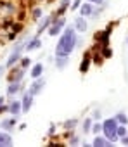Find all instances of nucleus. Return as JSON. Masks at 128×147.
Returning <instances> with one entry per match:
<instances>
[{
  "mask_svg": "<svg viewBox=\"0 0 128 147\" xmlns=\"http://www.w3.org/2000/svg\"><path fill=\"white\" fill-rule=\"evenodd\" d=\"M21 76H24V69H23V67L16 69L11 76H7V80H9V83H11V82H19V80H21Z\"/></svg>",
  "mask_w": 128,
  "mask_h": 147,
  "instance_id": "obj_11",
  "label": "nucleus"
},
{
  "mask_svg": "<svg viewBox=\"0 0 128 147\" xmlns=\"http://www.w3.org/2000/svg\"><path fill=\"white\" fill-rule=\"evenodd\" d=\"M42 47V42H40V38L38 36H35L31 42H28L26 45H24V49L26 50H36V49H40Z\"/></svg>",
  "mask_w": 128,
  "mask_h": 147,
  "instance_id": "obj_10",
  "label": "nucleus"
},
{
  "mask_svg": "<svg viewBox=\"0 0 128 147\" xmlns=\"http://www.w3.org/2000/svg\"><path fill=\"white\" fill-rule=\"evenodd\" d=\"M104 128H102V131H104V137H107L111 142H116L119 137H118V121H116V118H109V119H106L104 123Z\"/></svg>",
  "mask_w": 128,
  "mask_h": 147,
  "instance_id": "obj_2",
  "label": "nucleus"
},
{
  "mask_svg": "<svg viewBox=\"0 0 128 147\" xmlns=\"http://www.w3.org/2000/svg\"><path fill=\"white\" fill-rule=\"evenodd\" d=\"M16 121H18V118H11V119H5V121H2L0 125H2V128H5V130H11V128L16 125Z\"/></svg>",
  "mask_w": 128,
  "mask_h": 147,
  "instance_id": "obj_18",
  "label": "nucleus"
},
{
  "mask_svg": "<svg viewBox=\"0 0 128 147\" xmlns=\"http://www.w3.org/2000/svg\"><path fill=\"white\" fill-rule=\"evenodd\" d=\"M30 62H31V61H30L28 57H24V59H21V67H23V69H26V67L30 66Z\"/></svg>",
  "mask_w": 128,
  "mask_h": 147,
  "instance_id": "obj_26",
  "label": "nucleus"
},
{
  "mask_svg": "<svg viewBox=\"0 0 128 147\" xmlns=\"http://www.w3.org/2000/svg\"><path fill=\"white\" fill-rule=\"evenodd\" d=\"M64 26H66V19H57V21H54L50 26H49V36H55V35H59L62 30H64Z\"/></svg>",
  "mask_w": 128,
  "mask_h": 147,
  "instance_id": "obj_3",
  "label": "nucleus"
},
{
  "mask_svg": "<svg viewBox=\"0 0 128 147\" xmlns=\"http://www.w3.org/2000/svg\"><path fill=\"white\" fill-rule=\"evenodd\" d=\"M69 62V55H57V69H64Z\"/></svg>",
  "mask_w": 128,
  "mask_h": 147,
  "instance_id": "obj_13",
  "label": "nucleus"
},
{
  "mask_svg": "<svg viewBox=\"0 0 128 147\" xmlns=\"http://www.w3.org/2000/svg\"><path fill=\"white\" fill-rule=\"evenodd\" d=\"M40 16H42V11H40V9H35V11H33V18H35V19H38Z\"/></svg>",
  "mask_w": 128,
  "mask_h": 147,
  "instance_id": "obj_28",
  "label": "nucleus"
},
{
  "mask_svg": "<svg viewBox=\"0 0 128 147\" xmlns=\"http://www.w3.org/2000/svg\"><path fill=\"white\" fill-rule=\"evenodd\" d=\"M23 50H26V49H23V45H18V47L11 52L9 59H7V67H12V66L19 61V57H21V52H23Z\"/></svg>",
  "mask_w": 128,
  "mask_h": 147,
  "instance_id": "obj_4",
  "label": "nucleus"
},
{
  "mask_svg": "<svg viewBox=\"0 0 128 147\" xmlns=\"http://www.w3.org/2000/svg\"><path fill=\"white\" fill-rule=\"evenodd\" d=\"M23 113H28L30 109H31V104H33V94L31 92H26L24 95H23Z\"/></svg>",
  "mask_w": 128,
  "mask_h": 147,
  "instance_id": "obj_5",
  "label": "nucleus"
},
{
  "mask_svg": "<svg viewBox=\"0 0 128 147\" xmlns=\"http://www.w3.org/2000/svg\"><path fill=\"white\" fill-rule=\"evenodd\" d=\"M88 2H90V4H102L104 0H88Z\"/></svg>",
  "mask_w": 128,
  "mask_h": 147,
  "instance_id": "obj_30",
  "label": "nucleus"
},
{
  "mask_svg": "<svg viewBox=\"0 0 128 147\" xmlns=\"http://www.w3.org/2000/svg\"><path fill=\"white\" fill-rule=\"evenodd\" d=\"M75 30H78V31H87V21L83 19V16L82 18H78L76 21H75Z\"/></svg>",
  "mask_w": 128,
  "mask_h": 147,
  "instance_id": "obj_16",
  "label": "nucleus"
},
{
  "mask_svg": "<svg viewBox=\"0 0 128 147\" xmlns=\"http://www.w3.org/2000/svg\"><path fill=\"white\" fill-rule=\"evenodd\" d=\"M116 131H118V137H119V138L125 137V135H126V128H125V125H118V130H116Z\"/></svg>",
  "mask_w": 128,
  "mask_h": 147,
  "instance_id": "obj_22",
  "label": "nucleus"
},
{
  "mask_svg": "<svg viewBox=\"0 0 128 147\" xmlns=\"http://www.w3.org/2000/svg\"><path fill=\"white\" fill-rule=\"evenodd\" d=\"M19 90H21V83H19V82H11L9 87H7V94H9V95H14V94H18Z\"/></svg>",
  "mask_w": 128,
  "mask_h": 147,
  "instance_id": "obj_14",
  "label": "nucleus"
},
{
  "mask_svg": "<svg viewBox=\"0 0 128 147\" xmlns=\"http://www.w3.org/2000/svg\"><path fill=\"white\" fill-rule=\"evenodd\" d=\"M52 23H54V21H52L50 18H45V19H42V23H40V26H38V30H36V33H42V31H43V30H45L47 26H50Z\"/></svg>",
  "mask_w": 128,
  "mask_h": 147,
  "instance_id": "obj_17",
  "label": "nucleus"
},
{
  "mask_svg": "<svg viewBox=\"0 0 128 147\" xmlns=\"http://www.w3.org/2000/svg\"><path fill=\"white\" fill-rule=\"evenodd\" d=\"M5 145H12V138L9 133L0 131V147H5Z\"/></svg>",
  "mask_w": 128,
  "mask_h": 147,
  "instance_id": "obj_12",
  "label": "nucleus"
},
{
  "mask_svg": "<svg viewBox=\"0 0 128 147\" xmlns=\"http://www.w3.org/2000/svg\"><path fill=\"white\" fill-rule=\"evenodd\" d=\"M94 145H97V147H102V145L111 147V145H113V142H111L107 137H95V138H94Z\"/></svg>",
  "mask_w": 128,
  "mask_h": 147,
  "instance_id": "obj_8",
  "label": "nucleus"
},
{
  "mask_svg": "<svg viewBox=\"0 0 128 147\" xmlns=\"http://www.w3.org/2000/svg\"><path fill=\"white\" fill-rule=\"evenodd\" d=\"M88 66H90V54H85V57H83V61H82V73H87V69H88Z\"/></svg>",
  "mask_w": 128,
  "mask_h": 147,
  "instance_id": "obj_19",
  "label": "nucleus"
},
{
  "mask_svg": "<svg viewBox=\"0 0 128 147\" xmlns=\"http://www.w3.org/2000/svg\"><path fill=\"white\" fill-rule=\"evenodd\" d=\"M102 128H104V125H100V123H95L94 126H92V130H94V133L97 135V133H100L102 131Z\"/></svg>",
  "mask_w": 128,
  "mask_h": 147,
  "instance_id": "obj_23",
  "label": "nucleus"
},
{
  "mask_svg": "<svg viewBox=\"0 0 128 147\" xmlns=\"http://www.w3.org/2000/svg\"><path fill=\"white\" fill-rule=\"evenodd\" d=\"M7 111H9L11 114H19V113L23 111V104L18 102V100H16V102H11V104L7 106Z\"/></svg>",
  "mask_w": 128,
  "mask_h": 147,
  "instance_id": "obj_7",
  "label": "nucleus"
},
{
  "mask_svg": "<svg viewBox=\"0 0 128 147\" xmlns=\"http://www.w3.org/2000/svg\"><path fill=\"white\" fill-rule=\"evenodd\" d=\"M126 43H128V40H126Z\"/></svg>",
  "mask_w": 128,
  "mask_h": 147,
  "instance_id": "obj_33",
  "label": "nucleus"
},
{
  "mask_svg": "<svg viewBox=\"0 0 128 147\" xmlns=\"http://www.w3.org/2000/svg\"><path fill=\"white\" fill-rule=\"evenodd\" d=\"M2 73H4V67H2V66H0V76H2Z\"/></svg>",
  "mask_w": 128,
  "mask_h": 147,
  "instance_id": "obj_32",
  "label": "nucleus"
},
{
  "mask_svg": "<svg viewBox=\"0 0 128 147\" xmlns=\"http://www.w3.org/2000/svg\"><path fill=\"white\" fill-rule=\"evenodd\" d=\"M92 5H94V4H90V2H88V4H85V5H82V7H80V12H82V16H83V18H85V16H92V14H94V7H92Z\"/></svg>",
  "mask_w": 128,
  "mask_h": 147,
  "instance_id": "obj_15",
  "label": "nucleus"
},
{
  "mask_svg": "<svg viewBox=\"0 0 128 147\" xmlns=\"http://www.w3.org/2000/svg\"><path fill=\"white\" fill-rule=\"evenodd\" d=\"M114 118H116V121H118L119 125H126V123H128V118H126V114H125V113H118Z\"/></svg>",
  "mask_w": 128,
  "mask_h": 147,
  "instance_id": "obj_20",
  "label": "nucleus"
},
{
  "mask_svg": "<svg viewBox=\"0 0 128 147\" xmlns=\"http://www.w3.org/2000/svg\"><path fill=\"white\" fill-rule=\"evenodd\" d=\"M121 144H123V145H128V135L121 137Z\"/></svg>",
  "mask_w": 128,
  "mask_h": 147,
  "instance_id": "obj_29",
  "label": "nucleus"
},
{
  "mask_svg": "<svg viewBox=\"0 0 128 147\" xmlns=\"http://www.w3.org/2000/svg\"><path fill=\"white\" fill-rule=\"evenodd\" d=\"M99 118H100V113H99V111H95V113H94V119H99Z\"/></svg>",
  "mask_w": 128,
  "mask_h": 147,
  "instance_id": "obj_31",
  "label": "nucleus"
},
{
  "mask_svg": "<svg viewBox=\"0 0 128 147\" xmlns=\"http://www.w3.org/2000/svg\"><path fill=\"white\" fill-rule=\"evenodd\" d=\"M76 33H75V28H66L64 33L61 35L59 42H57V47H55V55H69L75 47H76Z\"/></svg>",
  "mask_w": 128,
  "mask_h": 147,
  "instance_id": "obj_1",
  "label": "nucleus"
},
{
  "mask_svg": "<svg viewBox=\"0 0 128 147\" xmlns=\"http://www.w3.org/2000/svg\"><path fill=\"white\" fill-rule=\"evenodd\" d=\"M43 85H45V82H43L42 78H36V80H35V83L30 87V92H31L33 95H36V94H40V92H42Z\"/></svg>",
  "mask_w": 128,
  "mask_h": 147,
  "instance_id": "obj_6",
  "label": "nucleus"
},
{
  "mask_svg": "<svg viewBox=\"0 0 128 147\" xmlns=\"http://www.w3.org/2000/svg\"><path fill=\"white\" fill-rule=\"evenodd\" d=\"M7 111V106H4V97H0V113Z\"/></svg>",
  "mask_w": 128,
  "mask_h": 147,
  "instance_id": "obj_27",
  "label": "nucleus"
},
{
  "mask_svg": "<svg viewBox=\"0 0 128 147\" xmlns=\"http://www.w3.org/2000/svg\"><path fill=\"white\" fill-rule=\"evenodd\" d=\"M42 73H43V66H42L40 62H36V64L31 67V78H33V80L40 78V76H42Z\"/></svg>",
  "mask_w": 128,
  "mask_h": 147,
  "instance_id": "obj_9",
  "label": "nucleus"
},
{
  "mask_svg": "<svg viewBox=\"0 0 128 147\" xmlns=\"http://www.w3.org/2000/svg\"><path fill=\"white\" fill-rule=\"evenodd\" d=\"M78 7H82V0H73V4H71V11H76Z\"/></svg>",
  "mask_w": 128,
  "mask_h": 147,
  "instance_id": "obj_25",
  "label": "nucleus"
},
{
  "mask_svg": "<svg viewBox=\"0 0 128 147\" xmlns=\"http://www.w3.org/2000/svg\"><path fill=\"white\" fill-rule=\"evenodd\" d=\"M90 126H92V118H87L83 121V131L85 133H90Z\"/></svg>",
  "mask_w": 128,
  "mask_h": 147,
  "instance_id": "obj_21",
  "label": "nucleus"
},
{
  "mask_svg": "<svg viewBox=\"0 0 128 147\" xmlns=\"http://www.w3.org/2000/svg\"><path fill=\"white\" fill-rule=\"evenodd\" d=\"M76 123H78V119H69V121H66V123H64V128H73Z\"/></svg>",
  "mask_w": 128,
  "mask_h": 147,
  "instance_id": "obj_24",
  "label": "nucleus"
}]
</instances>
